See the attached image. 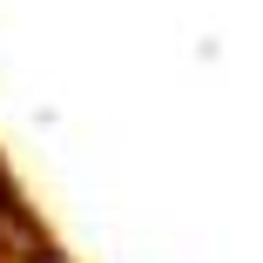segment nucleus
Listing matches in <instances>:
<instances>
[{
	"instance_id": "f257e3e1",
	"label": "nucleus",
	"mask_w": 263,
	"mask_h": 263,
	"mask_svg": "<svg viewBox=\"0 0 263 263\" xmlns=\"http://www.w3.org/2000/svg\"><path fill=\"white\" fill-rule=\"evenodd\" d=\"M0 263H41V243L21 230V216L0 202Z\"/></svg>"
}]
</instances>
